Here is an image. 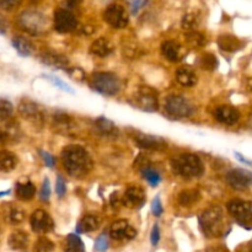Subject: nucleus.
Segmentation results:
<instances>
[{
    "instance_id": "23",
    "label": "nucleus",
    "mask_w": 252,
    "mask_h": 252,
    "mask_svg": "<svg viewBox=\"0 0 252 252\" xmlns=\"http://www.w3.org/2000/svg\"><path fill=\"white\" fill-rule=\"evenodd\" d=\"M243 42L233 34H223L218 38L219 48L224 52H229V53L239 51L243 47Z\"/></svg>"
},
{
    "instance_id": "10",
    "label": "nucleus",
    "mask_w": 252,
    "mask_h": 252,
    "mask_svg": "<svg viewBox=\"0 0 252 252\" xmlns=\"http://www.w3.org/2000/svg\"><path fill=\"white\" fill-rule=\"evenodd\" d=\"M103 19L115 29H123L128 25V14L125 7L120 4H111L103 12Z\"/></svg>"
},
{
    "instance_id": "37",
    "label": "nucleus",
    "mask_w": 252,
    "mask_h": 252,
    "mask_svg": "<svg viewBox=\"0 0 252 252\" xmlns=\"http://www.w3.org/2000/svg\"><path fill=\"white\" fill-rule=\"evenodd\" d=\"M54 244L48 238H39L33 246V252H53Z\"/></svg>"
},
{
    "instance_id": "39",
    "label": "nucleus",
    "mask_w": 252,
    "mask_h": 252,
    "mask_svg": "<svg viewBox=\"0 0 252 252\" xmlns=\"http://www.w3.org/2000/svg\"><path fill=\"white\" fill-rule=\"evenodd\" d=\"M14 112V106L10 101L5 98H0V121H4L9 118Z\"/></svg>"
},
{
    "instance_id": "2",
    "label": "nucleus",
    "mask_w": 252,
    "mask_h": 252,
    "mask_svg": "<svg viewBox=\"0 0 252 252\" xmlns=\"http://www.w3.org/2000/svg\"><path fill=\"white\" fill-rule=\"evenodd\" d=\"M199 226L207 238H220L226 235L225 219L219 207H212L204 211L199 217Z\"/></svg>"
},
{
    "instance_id": "5",
    "label": "nucleus",
    "mask_w": 252,
    "mask_h": 252,
    "mask_svg": "<svg viewBox=\"0 0 252 252\" xmlns=\"http://www.w3.org/2000/svg\"><path fill=\"white\" fill-rule=\"evenodd\" d=\"M17 22L24 31L32 34V36H38V34L44 33L49 27V22L46 15L42 14L41 11H37V10L22 11Z\"/></svg>"
},
{
    "instance_id": "9",
    "label": "nucleus",
    "mask_w": 252,
    "mask_h": 252,
    "mask_svg": "<svg viewBox=\"0 0 252 252\" xmlns=\"http://www.w3.org/2000/svg\"><path fill=\"white\" fill-rule=\"evenodd\" d=\"M19 112L22 116V118L29 121L36 128L43 127L44 113L38 103L33 102L31 100H27V98H24L19 103Z\"/></svg>"
},
{
    "instance_id": "11",
    "label": "nucleus",
    "mask_w": 252,
    "mask_h": 252,
    "mask_svg": "<svg viewBox=\"0 0 252 252\" xmlns=\"http://www.w3.org/2000/svg\"><path fill=\"white\" fill-rule=\"evenodd\" d=\"M226 182L236 191H245L252 186V172L245 169H233L226 174Z\"/></svg>"
},
{
    "instance_id": "25",
    "label": "nucleus",
    "mask_w": 252,
    "mask_h": 252,
    "mask_svg": "<svg viewBox=\"0 0 252 252\" xmlns=\"http://www.w3.org/2000/svg\"><path fill=\"white\" fill-rule=\"evenodd\" d=\"M113 46L110 39L107 38H98L95 42H93L90 47V52L96 57H107L112 53Z\"/></svg>"
},
{
    "instance_id": "24",
    "label": "nucleus",
    "mask_w": 252,
    "mask_h": 252,
    "mask_svg": "<svg viewBox=\"0 0 252 252\" xmlns=\"http://www.w3.org/2000/svg\"><path fill=\"white\" fill-rule=\"evenodd\" d=\"M137 166L139 167L143 177H144V179L149 182L150 186L157 187L158 185L160 184V181H161V176H160V174L154 169V167L150 166V165L147 164L145 161L142 162L140 160L137 162Z\"/></svg>"
},
{
    "instance_id": "28",
    "label": "nucleus",
    "mask_w": 252,
    "mask_h": 252,
    "mask_svg": "<svg viewBox=\"0 0 252 252\" xmlns=\"http://www.w3.org/2000/svg\"><path fill=\"white\" fill-rule=\"evenodd\" d=\"M12 47L16 49V52L19 53V56L21 57H30L33 53V44L29 41L27 38L22 36H16L12 38L11 41Z\"/></svg>"
},
{
    "instance_id": "18",
    "label": "nucleus",
    "mask_w": 252,
    "mask_h": 252,
    "mask_svg": "<svg viewBox=\"0 0 252 252\" xmlns=\"http://www.w3.org/2000/svg\"><path fill=\"white\" fill-rule=\"evenodd\" d=\"M39 61L44 65L51 66V68L54 69H66L69 65V61L65 56L57 53L54 51H49V49L39 54Z\"/></svg>"
},
{
    "instance_id": "6",
    "label": "nucleus",
    "mask_w": 252,
    "mask_h": 252,
    "mask_svg": "<svg viewBox=\"0 0 252 252\" xmlns=\"http://www.w3.org/2000/svg\"><path fill=\"white\" fill-rule=\"evenodd\" d=\"M165 112L172 118H186L193 115L194 107L184 96H170L165 101Z\"/></svg>"
},
{
    "instance_id": "26",
    "label": "nucleus",
    "mask_w": 252,
    "mask_h": 252,
    "mask_svg": "<svg viewBox=\"0 0 252 252\" xmlns=\"http://www.w3.org/2000/svg\"><path fill=\"white\" fill-rule=\"evenodd\" d=\"M7 244H9L10 249H12V250H25L29 245V235L25 231L16 230L10 234L9 239H7Z\"/></svg>"
},
{
    "instance_id": "47",
    "label": "nucleus",
    "mask_w": 252,
    "mask_h": 252,
    "mask_svg": "<svg viewBox=\"0 0 252 252\" xmlns=\"http://www.w3.org/2000/svg\"><path fill=\"white\" fill-rule=\"evenodd\" d=\"M150 240H152V245L153 246H157L159 244L160 240V230H159V226L155 224L154 228L152 230V235H150Z\"/></svg>"
},
{
    "instance_id": "13",
    "label": "nucleus",
    "mask_w": 252,
    "mask_h": 252,
    "mask_svg": "<svg viewBox=\"0 0 252 252\" xmlns=\"http://www.w3.org/2000/svg\"><path fill=\"white\" fill-rule=\"evenodd\" d=\"M132 137L134 139L135 144L142 148V149L155 150V152H162V150L167 149L166 140L162 139L161 137L145 134V133L140 132H134Z\"/></svg>"
},
{
    "instance_id": "19",
    "label": "nucleus",
    "mask_w": 252,
    "mask_h": 252,
    "mask_svg": "<svg viewBox=\"0 0 252 252\" xmlns=\"http://www.w3.org/2000/svg\"><path fill=\"white\" fill-rule=\"evenodd\" d=\"M214 118L226 126H233L240 120V112L233 106H219L214 111Z\"/></svg>"
},
{
    "instance_id": "43",
    "label": "nucleus",
    "mask_w": 252,
    "mask_h": 252,
    "mask_svg": "<svg viewBox=\"0 0 252 252\" xmlns=\"http://www.w3.org/2000/svg\"><path fill=\"white\" fill-rule=\"evenodd\" d=\"M56 192L58 194V197H64L66 192V187H65V181H64L63 176H57V182H56Z\"/></svg>"
},
{
    "instance_id": "52",
    "label": "nucleus",
    "mask_w": 252,
    "mask_h": 252,
    "mask_svg": "<svg viewBox=\"0 0 252 252\" xmlns=\"http://www.w3.org/2000/svg\"><path fill=\"white\" fill-rule=\"evenodd\" d=\"M7 138H9V135H7V133L5 132V130L0 129V143L5 142V140H6Z\"/></svg>"
},
{
    "instance_id": "46",
    "label": "nucleus",
    "mask_w": 252,
    "mask_h": 252,
    "mask_svg": "<svg viewBox=\"0 0 252 252\" xmlns=\"http://www.w3.org/2000/svg\"><path fill=\"white\" fill-rule=\"evenodd\" d=\"M20 1H14V0H4V1H0V9H4L10 11V10L15 9L16 6H19Z\"/></svg>"
},
{
    "instance_id": "54",
    "label": "nucleus",
    "mask_w": 252,
    "mask_h": 252,
    "mask_svg": "<svg viewBox=\"0 0 252 252\" xmlns=\"http://www.w3.org/2000/svg\"><path fill=\"white\" fill-rule=\"evenodd\" d=\"M251 127H252V118H251Z\"/></svg>"
},
{
    "instance_id": "21",
    "label": "nucleus",
    "mask_w": 252,
    "mask_h": 252,
    "mask_svg": "<svg viewBox=\"0 0 252 252\" xmlns=\"http://www.w3.org/2000/svg\"><path fill=\"white\" fill-rule=\"evenodd\" d=\"M176 80L181 84L182 86H186V88H191L197 84V74L189 66H181V68L177 69L176 71Z\"/></svg>"
},
{
    "instance_id": "38",
    "label": "nucleus",
    "mask_w": 252,
    "mask_h": 252,
    "mask_svg": "<svg viewBox=\"0 0 252 252\" xmlns=\"http://www.w3.org/2000/svg\"><path fill=\"white\" fill-rule=\"evenodd\" d=\"M187 43L192 47H203L204 43H206V38L202 33H199L198 31L189 32L186 34Z\"/></svg>"
},
{
    "instance_id": "14",
    "label": "nucleus",
    "mask_w": 252,
    "mask_h": 252,
    "mask_svg": "<svg viewBox=\"0 0 252 252\" xmlns=\"http://www.w3.org/2000/svg\"><path fill=\"white\" fill-rule=\"evenodd\" d=\"M53 128L57 133L66 137H73L78 132V126L73 117L66 115L65 112H56L53 116Z\"/></svg>"
},
{
    "instance_id": "20",
    "label": "nucleus",
    "mask_w": 252,
    "mask_h": 252,
    "mask_svg": "<svg viewBox=\"0 0 252 252\" xmlns=\"http://www.w3.org/2000/svg\"><path fill=\"white\" fill-rule=\"evenodd\" d=\"M161 52L162 56L170 62H180L186 54V51H185L184 47L176 41H172V39H169V41H165L161 46Z\"/></svg>"
},
{
    "instance_id": "49",
    "label": "nucleus",
    "mask_w": 252,
    "mask_h": 252,
    "mask_svg": "<svg viewBox=\"0 0 252 252\" xmlns=\"http://www.w3.org/2000/svg\"><path fill=\"white\" fill-rule=\"evenodd\" d=\"M148 4V1H133L132 4H130V6H132V12L133 14H137L138 11H139V9L142 6H145V5Z\"/></svg>"
},
{
    "instance_id": "42",
    "label": "nucleus",
    "mask_w": 252,
    "mask_h": 252,
    "mask_svg": "<svg viewBox=\"0 0 252 252\" xmlns=\"http://www.w3.org/2000/svg\"><path fill=\"white\" fill-rule=\"evenodd\" d=\"M49 197H51V186H49V180L44 179L43 184H42L41 192H39V198H41V201L47 202L49 199Z\"/></svg>"
},
{
    "instance_id": "31",
    "label": "nucleus",
    "mask_w": 252,
    "mask_h": 252,
    "mask_svg": "<svg viewBox=\"0 0 252 252\" xmlns=\"http://www.w3.org/2000/svg\"><path fill=\"white\" fill-rule=\"evenodd\" d=\"M4 217L6 221H9L10 224H20L25 219V211L20 208V207L14 206V204H9L5 208Z\"/></svg>"
},
{
    "instance_id": "8",
    "label": "nucleus",
    "mask_w": 252,
    "mask_h": 252,
    "mask_svg": "<svg viewBox=\"0 0 252 252\" xmlns=\"http://www.w3.org/2000/svg\"><path fill=\"white\" fill-rule=\"evenodd\" d=\"M134 102L139 110L145 112H155L159 108L157 90L149 86H140L134 94Z\"/></svg>"
},
{
    "instance_id": "41",
    "label": "nucleus",
    "mask_w": 252,
    "mask_h": 252,
    "mask_svg": "<svg viewBox=\"0 0 252 252\" xmlns=\"http://www.w3.org/2000/svg\"><path fill=\"white\" fill-rule=\"evenodd\" d=\"M66 74H68L69 76H70L73 80L75 81H79V83H81V81L85 80V73L83 71V69L80 68H71L69 69V70H66Z\"/></svg>"
},
{
    "instance_id": "3",
    "label": "nucleus",
    "mask_w": 252,
    "mask_h": 252,
    "mask_svg": "<svg viewBox=\"0 0 252 252\" xmlns=\"http://www.w3.org/2000/svg\"><path fill=\"white\" fill-rule=\"evenodd\" d=\"M171 167L174 172L185 179H197L204 171L203 162L196 154H184L172 159Z\"/></svg>"
},
{
    "instance_id": "45",
    "label": "nucleus",
    "mask_w": 252,
    "mask_h": 252,
    "mask_svg": "<svg viewBox=\"0 0 252 252\" xmlns=\"http://www.w3.org/2000/svg\"><path fill=\"white\" fill-rule=\"evenodd\" d=\"M39 154H41L42 159H43L44 164H46L47 167H54V165H56V159H54V157L52 154H49V153L47 152H43V150H39Z\"/></svg>"
},
{
    "instance_id": "34",
    "label": "nucleus",
    "mask_w": 252,
    "mask_h": 252,
    "mask_svg": "<svg viewBox=\"0 0 252 252\" xmlns=\"http://www.w3.org/2000/svg\"><path fill=\"white\" fill-rule=\"evenodd\" d=\"M199 66L204 70H216L218 68V59L214 54L212 53H204L199 58Z\"/></svg>"
},
{
    "instance_id": "32",
    "label": "nucleus",
    "mask_w": 252,
    "mask_h": 252,
    "mask_svg": "<svg viewBox=\"0 0 252 252\" xmlns=\"http://www.w3.org/2000/svg\"><path fill=\"white\" fill-rule=\"evenodd\" d=\"M201 199V193L197 189H184L177 197V201L182 207H192Z\"/></svg>"
},
{
    "instance_id": "4",
    "label": "nucleus",
    "mask_w": 252,
    "mask_h": 252,
    "mask_svg": "<svg viewBox=\"0 0 252 252\" xmlns=\"http://www.w3.org/2000/svg\"><path fill=\"white\" fill-rule=\"evenodd\" d=\"M89 85L96 93L105 96H115L121 90V80L116 74L98 71L89 79Z\"/></svg>"
},
{
    "instance_id": "40",
    "label": "nucleus",
    "mask_w": 252,
    "mask_h": 252,
    "mask_svg": "<svg viewBox=\"0 0 252 252\" xmlns=\"http://www.w3.org/2000/svg\"><path fill=\"white\" fill-rule=\"evenodd\" d=\"M108 249V239L106 234H101L95 243V251L96 252H106Z\"/></svg>"
},
{
    "instance_id": "44",
    "label": "nucleus",
    "mask_w": 252,
    "mask_h": 252,
    "mask_svg": "<svg viewBox=\"0 0 252 252\" xmlns=\"http://www.w3.org/2000/svg\"><path fill=\"white\" fill-rule=\"evenodd\" d=\"M152 212L155 217H160L162 214V212H164L161 201H160V198L158 196L152 202Z\"/></svg>"
},
{
    "instance_id": "48",
    "label": "nucleus",
    "mask_w": 252,
    "mask_h": 252,
    "mask_svg": "<svg viewBox=\"0 0 252 252\" xmlns=\"http://www.w3.org/2000/svg\"><path fill=\"white\" fill-rule=\"evenodd\" d=\"M206 252H230L224 245H211L206 249Z\"/></svg>"
},
{
    "instance_id": "22",
    "label": "nucleus",
    "mask_w": 252,
    "mask_h": 252,
    "mask_svg": "<svg viewBox=\"0 0 252 252\" xmlns=\"http://www.w3.org/2000/svg\"><path fill=\"white\" fill-rule=\"evenodd\" d=\"M95 129L103 137H116L118 135V129L115 123L106 117H98L95 120Z\"/></svg>"
},
{
    "instance_id": "12",
    "label": "nucleus",
    "mask_w": 252,
    "mask_h": 252,
    "mask_svg": "<svg viewBox=\"0 0 252 252\" xmlns=\"http://www.w3.org/2000/svg\"><path fill=\"white\" fill-rule=\"evenodd\" d=\"M78 26L75 15L69 9H57L54 12V27L61 33H68L74 31Z\"/></svg>"
},
{
    "instance_id": "1",
    "label": "nucleus",
    "mask_w": 252,
    "mask_h": 252,
    "mask_svg": "<svg viewBox=\"0 0 252 252\" xmlns=\"http://www.w3.org/2000/svg\"><path fill=\"white\" fill-rule=\"evenodd\" d=\"M62 162L65 171L75 179L88 176L93 170V159L90 154L80 145H68L62 152Z\"/></svg>"
},
{
    "instance_id": "7",
    "label": "nucleus",
    "mask_w": 252,
    "mask_h": 252,
    "mask_svg": "<svg viewBox=\"0 0 252 252\" xmlns=\"http://www.w3.org/2000/svg\"><path fill=\"white\" fill-rule=\"evenodd\" d=\"M226 208L243 228L252 229V202L233 199Z\"/></svg>"
},
{
    "instance_id": "16",
    "label": "nucleus",
    "mask_w": 252,
    "mask_h": 252,
    "mask_svg": "<svg viewBox=\"0 0 252 252\" xmlns=\"http://www.w3.org/2000/svg\"><path fill=\"white\" fill-rule=\"evenodd\" d=\"M110 236L115 240H133L137 236V231L135 229L128 223L125 219L115 221L111 225L110 229Z\"/></svg>"
},
{
    "instance_id": "35",
    "label": "nucleus",
    "mask_w": 252,
    "mask_h": 252,
    "mask_svg": "<svg viewBox=\"0 0 252 252\" xmlns=\"http://www.w3.org/2000/svg\"><path fill=\"white\" fill-rule=\"evenodd\" d=\"M199 25V16L198 15L193 14V12H189V14L185 15L184 19H182V27H184L185 31L193 32L196 31V29Z\"/></svg>"
},
{
    "instance_id": "29",
    "label": "nucleus",
    "mask_w": 252,
    "mask_h": 252,
    "mask_svg": "<svg viewBox=\"0 0 252 252\" xmlns=\"http://www.w3.org/2000/svg\"><path fill=\"white\" fill-rule=\"evenodd\" d=\"M17 162H19V159L14 153L7 152V150L0 152V172L12 171L17 166Z\"/></svg>"
},
{
    "instance_id": "30",
    "label": "nucleus",
    "mask_w": 252,
    "mask_h": 252,
    "mask_svg": "<svg viewBox=\"0 0 252 252\" xmlns=\"http://www.w3.org/2000/svg\"><path fill=\"white\" fill-rule=\"evenodd\" d=\"M100 226V219L96 216H85L76 225V233H91Z\"/></svg>"
},
{
    "instance_id": "33",
    "label": "nucleus",
    "mask_w": 252,
    "mask_h": 252,
    "mask_svg": "<svg viewBox=\"0 0 252 252\" xmlns=\"http://www.w3.org/2000/svg\"><path fill=\"white\" fill-rule=\"evenodd\" d=\"M65 252H85V246L81 241L80 236L75 234H70L66 238Z\"/></svg>"
},
{
    "instance_id": "50",
    "label": "nucleus",
    "mask_w": 252,
    "mask_h": 252,
    "mask_svg": "<svg viewBox=\"0 0 252 252\" xmlns=\"http://www.w3.org/2000/svg\"><path fill=\"white\" fill-rule=\"evenodd\" d=\"M7 31V22L4 16L0 15V34H5Z\"/></svg>"
},
{
    "instance_id": "36",
    "label": "nucleus",
    "mask_w": 252,
    "mask_h": 252,
    "mask_svg": "<svg viewBox=\"0 0 252 252\" xmlns=\"http://www.w3.org/2000/svg\"><path fill=\"white\" fill-rule=\"evenodd\" d=\"M44 78L48 79L49 81H51L52 84H53L54 86H57L58 89H61V90L65 91V93H69V94H75V91H74V89L71 88L70 85H68V84L65 83V81L62 80L61 78H58V76L56 75H52V74H44Z\"/></svg>"
},
{
    "instance_id": "15",
    "label": "nucleus",
    "mask_w": 252,
    "mask_h": 252,
    "mask_svg": "<svg viewBox=\"0 0 252 252\" xmlns=\"http://www.w3.org/2000/svg\"><path fill=\"white\" fill-rule=\"evenodd\" d=\"M31 228L34 233L37 234H47L51 233L54 229V221L52 217L43 209H37L32 213L31 219Z\"/></svg>"
},
{
    "instance_id": "53",
    "label": "nucleus",
    "mask_w": 252,
    "mask_h": 252,
    "mask_svg": "<svg viewBox=\"0 0 252 252\" xmlns=\"http://www.w3.org/2000/svg\"><path fill=\"white\" fill-rule=\"evenodd\" d=\"M248 252H252V240L248 244Z\"/></svg>"
},
{
    "instance_id": "27",
    "label": "nucleus",
    "mask_w": 252,
    "mask_h": 252,
    "mask_svg": "<svg viewBox=\"0 0 252 252\" xmlns=\"http://www.w3.org/2000/svg\"><path fill=\"white\" fill-rule=\"evenodd\" d=\"M15 193L20 201H31L36 194V187L32 182H17L15 187Z\"/></svg>"
},
{
    "instance_id": "51",
    "label": "nucleus",
    "mask_w": 252,
    "mask_h": 252,
    "mask_svg": "<svg viewBox=\"0 0 252 252\" xmlns=\"http://www.w3.org/2000/svg\"><path fill=\"white\" fill-rule=\"evenodd\" d=\"M120 203H122V198L118 197V193H112V196H111V204L113 207H118Z\"/></svg>"
},
{
    "instance_id": "17",
    "label": "nucleus",
    "mask_w": 252,
    "mask_h": 252,
    "mask_svg": "<svg viewBox=\"0 0 252 252\" xmlns=\"http://www.w3.org/2000/svg\"><path fill=\"white\" fill-rule=\"evenodd\" d=\"M145 203V192L142 187L132 186L127 189L122 197V204L128 208H140Z\"/></svg>"
}]
</instances>
